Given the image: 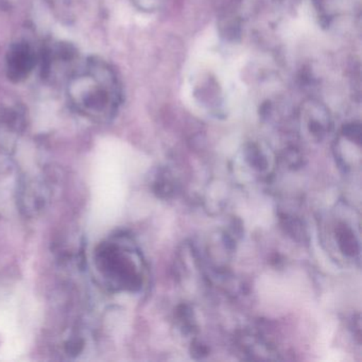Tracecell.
I'll return each instance as SVG.
<instances>
[{
	"mask_svg": "<svg viewBox=\"0 0 362 362\" xmlns=\"http://www.w3.org/2000/svg\"><path fill=\"white\" fill-rule=\"evenodd\" d=\"M67 97L82 113L95 117L112 115L122 103V86L109 64L93 59L69 80Z\"/></svg>",
	"mask_w": 362,
	"mask_h": 362,
	"instance_id": "cell-1",
	"label": "cell"
},
{
	"mask_svg": "<svg viewBox=\"0 0 362 362\" xmlns=\"http://www.w3.org/2000/svg\"><path fill=\"white\" fill-rule=\"evenodd\" d=\"M39 61L37 52L28 42L20 41L12 44L6 56L8 78L14 83L25 81L35 71Z\"/></svg>",
	"mask_w": 362,
	"mask_h": 362,
	"instance_id": "cell-2",
	"label": "cell"
},
{
	"mask_svg": "<svg viewBox=\"0 0 362 362\" xmlns=\"http://www.w3.org/2000/svg\"><path fill=\"white\" fill-rule=\"evenodd\" d=\"M166 0H133V3L141 11L154 12L164 6Z\"/></svg>",
	"mask_w": 362,
	"mask_h": 362,
	"instance_id": "cell-3",
	"label": "cell"
}]
</instances>
